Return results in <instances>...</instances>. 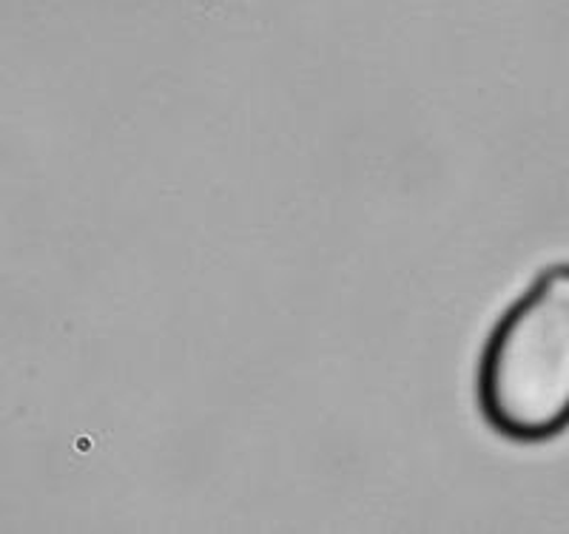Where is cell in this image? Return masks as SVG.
Instances as JSON below:
<instances>
[{
    "label": "cell",
    "instance_id": "cell-1",
    "mask_svg": "<svg viewBox=\"0 0 569 534\" xmlns=\"http://www.w3.org/2000/svg\"><path fill=\"white\" fill-rule=\"evenodd\" d=\"M476 399L485 424L512 444L569 430V262L543 268L501 313L481 350Z\"/></svg>",
    "mask_w": 569,
    "mask_h": 534
}]
</instances>
